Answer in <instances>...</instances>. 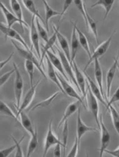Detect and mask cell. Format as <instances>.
Instances as JSON below:
<instances>
[{
  "label": "cell",
  "instance_id": "6da1fadb",
  "mask_svg": "<svg viewBox=\"0 0 119 157\" xmlns=\"http://www.w3.org/2000/svg\"><path fill=\"white\" fill-rule=\"evenodd\" d=\"M116 32V31H114L110 35V36L107 39L102 43L101 44H100L95 50L93 54L89 58V60L88 61L86 65L85 66L83 71L86 72L90 64L93 62L96 59H99L100 57L103 56L104 54L106 53L110 46L112 40Z\"/></svg>",
  "mask_w": 119,
  "mask_h": 157
},
{
  "label": "cell",
  "instance_id": "7a4b0ae2",
  "mask_svg": "<svg viewBox=\"0 0 119 157\" xmlns=\"http://www.w3.org/2000/svg\"><path fill=\"white\" fill-rule=\"evenodd\" d=\"M11 42L14 47L17 51L19 55L23 58L25 59V60L30 61L34 63L38 71L45 78H47V77L46 73L44 72V70L43 69L41 65H40V62L38 60L36 57L34 55V54L32 53V51L21 48L19 47L13 40H11Z\"/></svg>",
  "mask_w": 119,
  "mask_h": 157
},
{
  "label": "cell",
  "instance_id": "3957f363",
  "mask_svg": "<svg viewBox=\"0 0 119 157\" xmlns=\"http://www.w3.org/2000/svg\"><path fill=\"white\" fill-rule=\"evenodd\" d=\"M14 68L15 70V97L16 102V107L17 110L19 108L20 102L23 94V78L16 64L13 63Z\"/></svg>",
  "mask_w": 119,
  "mask_h": 157
},
{
  "label": "cell",
  "instance_id": "277c9868",
  "mask_svg": "<svg viewBox=\"0 0 119 157\" xmlns=\"http://www.w3.org/2000/svg\"><path fill=\"white\" fill-rule=\"evenodd\" d=\"M52 120L50 121L47 130V134L45 138L44 153L43 156L45 157L49 149L53 146H55L58 144H60L62 147L63 146L62 142L58 139L56 136L52 129Z\"/></svg>",
  "mask_w": 119,
  "mask_h": 157
},
{
  "label": "cell",
  "instance_id": "5b68a950",
  "mask_svg": "<svg viewBox=\"0 0 119 157\" xmlns=\"http://www.w3.org/2000/svg\"><path fill=\"white\" fill-rule=\"evenodd\" d=\"M86 97H87V101L89 108L94 117L97 127L100 129L99 109L98 100L97 99L93 94H92L89 86L88 84Z\"/></svg>",
  "mask_w": 119,
  "mask_h": 157
},
{
  "label": "cell",
  "instance_id": "8992f818",
  "mask_svg": "<svg viewBox=\"0 0 119 157\" xmlns=\"http://www.w3.org/2000/svg\"><path fill=\"white\" fill-rule=\"evenodd\" d=\"M100 128L101 131L100 146L99 149L100 157L103 156L104 151L107 149L110 140V135L104 124L102 116H100Z\"/></svg>",
  "mask_w": 119,
  "mask_h": 157
},
{
  "label": "cell",
  "instance_id": "52a82bcc",
  "mask_svg": "<svg viewBox=\"0 0 119 157\" xmlns=\"http://www.w3.org/2000/svg\"><path fill=\"white\" fill-rule=\"evenodd\" d=\"M57 75L61 83L62 87L65 94H67L68 96L72 98L79 101L83 105L85 108L86 107L83 101V99L80 96L68 82L65 79L60 73H57Z\"/></svg>",
  "mask_w": 119,
  "mask_h": 157
},
{
  "label": "cell",
  "instance_id": "ba28073f",
  "mask_svg": "<svg viewBox=\"0 0 119 157\" xmlns=\"http://www.w3.org/2000/svg\"><path fill=\"white\" fill-rule=\"evenodd\" d=\"M0 30L5 35L6 37H9L16 40L20 43L28 51H30L29 47L23 38L17 31L13 29L9 28L3 23L1 22L0 23Z\"/></svg>",
  "mask_w": 119,
  "mask_h": 157
},
{
  "label": "cell",
  "instance_id": "9c48e42d",
  "mask_svg": "<svg viewBox=\"0 0 119 157\" xmlns=\"http://www.w3.org/2000/svg\"><path fill=\"white\" fill-rule=\"evenodd\" d=\"M36 17L35 15L32 16L30 27V39L33 46L38 56L40 59L41 54L40 49L39 35L37 31V26H36Z\"/></svg>",
  "mask_w": 119,
  "mask_h": 157
},
{
  "label": "cell",
  "instance_id": "30bf717a",
  "mask_svg": "<svg viewBox=\"0 0 119 157\" xmlns=\"http://www.w3.org/2000/svg\"><path fill=\"white\" fill-rule=\"evenodd\" d=\"M81 110L80 108L78 110L77 121V136L76 137L80 144L81 140L86 133L89 132H98L96 128L89 127L83 122L81 116Z\"/></svg>",
  "mask_w": 119,
  "mask_h": 157
},
{
  "label": "cell",
  "instance_id": "8fae6325",
  "mask_svg": "<svg viewBox=\"0 0 119 157\" xmlns=\"http://www.w3.org/2000/svg\"><path fill=\"white\" fill-rule=\"evenodd\" d=\"M0 7L6 19L7 25L9 27L12 28V26L16 23L19 24L23 29V26H25L26 27H28L27 23L25 21H21L19 20L14 14L12 13L5 5L1 2L0 3Z\"/></svg>",
  "mask_w": 119,
  "mask_h": 157
},
{
  "label": "cell",
  "instance_id": "7c38bea8",
  "mask_svg": "<svg viewBox=\"0 0 119 157\" xmlns=\"http://www.w3.org/2000/svg\"><path fill=\"white\" fill-rule=\"evenodd\" d=\"M119 51L115 58H114V62L107 73L106 78V95L109 99L110 97L111 88L114 78L119 63Z\"/></svg>",
  "mask_w": 119,
  "mask_h": 157
},
{
  "label": "cell",
  "instance_id": "4fadbf2b",
  "mask_svg": "<svg viewBox=\"0 0 119 157\" xmlns=\"http://www.w3.org/2000/svg\"><path fill=\"white\" fill-rule=\"evenodd\" d=\"M57 51H58L59 58H60L62 64L64 71L68 77H70L74 84L77 87L79 91H80L77 82H76L75 73L73 72V67L71 65L69 61L66 58L63 52L59 49H57Z\"/></svg>",
  "mask_w": 119,
  "mask_h": 157
},
{
  "label": "cell",
  "instance_id": "5bb4252c",
  "mask_svg": "<svg viewBox=\"0 0 119 157\" xmlns=\"http://www.w3.org/2000/svg\"><path fill=\"white\" fill-rule=\"evenodd\" d=\"M41 82V80L38 81L36 84L30 87V89L26 93L23 98L22 104L20 105L19 108L18 109V111L16 114L17 117H18L20 113L24 111L26 109H27L31 103L33 99L34 98L36 90Z\"/></svg>",
  "mask_w": 119,
  "mask_h": 157
},
{
  "label": "cell",
  "instance_id": "9a60e30c",
  "mask_svg": "<svg viewBox=\"0 0 119 157\" xmlns=\"http://www.w3.org/2000/svg\"><path fill=\"white\" fill-rule=\"evenodd\" d=\"M73 68L74 71L75 78L79 88L80 92L83 95V98H86L87 92L86 89V80L85 75L78 68L75 61L73 63Z\"/></svg>",
  "mask_w": 119,
  "mask_h": 157
},
{
  "label": "cell",
  "instance_id": "2e32d148",
  "mask_svg": "<svg viewBox=\"0 0 119 157\" xmlns=\"http://www.w3.org/2000/svg\"><path fill=\"white\" fill-rule=\"evenodd\" d=\"M83 73L84 74L85 77L86 78V79L87 82V84L89 86L92 94L98 100V101L100 102L106 108L107 103L104 100V97L102 95L98 85H96L86 72L83 71Z\"/></svg>",
  "mask_w": 119,
  "mask_h": 157
},
{
  "label": "cell",
  "instance_id": "e0dca14e",
  "mask_svg": "<svg viewBox=\"0 0 119 157\" xmlns=\"http://www.w3.org/2000/svg\"><path fill=\"white\" fill-rule=\"evenodd\" d=\"M73 29L71 38V64L73 67V63L75 61V59L77 55L79 43L77 36V32L76 29L77 22H72Z\"/></svg>",
  "mask_w": 119,
  "mask_h": 157
},
{
  "label": "cell",
  "instance_id": "ac0fdd59",
  "mask_svg": "<svg viewBox=\"0 0 119 157\" xmlns=\"http://www.w3.org/2000/svg\"><path fill=\"white\" fill-rule=\"evenodd\" d=\"M80 104H82L79 101L77 100L69 105L64 112L62 118L58 123V129L61 127V125L63 124L66 121L68 120V119L70 117L78 110Z\"/></svg>",
  "mask_w": 119,
  "mask_h": 157
},
{
  "label": "cell",
  "instance_id": "d6986e66",
  "mask_svg": "<svg viewBox=\"0 0 119 157\" xmlns=\"http://www.w3.org/2000/svg\"><path fill=\"white\" fill-rule=\"evenodd\" d=\"M45 58L46 59L47 64V73L48 75L47 76L49 79L57 86L61 91L65 94L57 76V72L54 70V67L52 65L47 55L45 56Z\"/></svg>",
  "mask_w": 119,
  "mask_h": 157
},
{
  "label": "cell",
  "instance_id": "ffe728a7",
  "mask_svg": "<svg viewBox=\"0 0 119 157\" xmlns=\"http://www.w3.org/2000/svg\"><path fill=\"white\" fill-rule=\"evenodd\" d=\"M46 55L48 56L54 67L56 68V69L59 71V73H60L61 75H62L66 80L69 82V80L68 76L66 75L65 71L64 69L60 59H59L55 55L50 51L47 52Z\"/></svg>",
  "mask_w": 119,
  "mask_h": 157
},
{
  "label": "cell",
  "instance_id": "44dd1931",
  "mask_svg": "<svg viewBox=\"0 0 119 157\" xmlns=\"http://www.w3.org/2000/svg\"><path fill=\"white\" fill-rule=\"evenodd\" d=\"M53 29L54 31V34L51 38H49L48 41L46 42L41 54V58L40 61L41 66L43 65L44 59L45 58L47 52L49 51V50L53 47L57 39V33L59 30V27H56V26L54 25Z\"/></svg>",
  "mask_w": 119,
  "mask_h": 157
},
{
  "label": "cell",
  "instance_id": "7402d4cb",
  "mask_svg": "<svg viewBox=\"0 0 119 157\" xmlns=\"http://www.w3.org/2000/svg\"><path fill=\"white\" fill-rule=\"evenodd\" d=\"M94 72L95 79L97 82L101 93L104 97L103 84V73L100 64L99 59H96L94 62Z\"/></svg>",
  "mask_w": 119,
  "mask_h": 157
},
{
  "label": "cell",
  "instance_id": "603a6c76",
  "mask_svg": "<svg viewBox=\"0 0 119 157\" xmlns=\"http://www.w3.org/2000/svg\"><path fill=\"white\" fill-rule=\"evenodd\" d=\"M44 5L45 11V25L46 30L47 32H49V21L54 17L60 16V12L54 10L50 6L46 1H43Z\"/></svg>",
  "mask_w": 119,
  "mask_h": 157
},
{
  "label": "cell",
  "instance_id": "cb8c5ba5",
  "mask_svg": "<svg viewBox=\"0 0 119 157\" xmlns=\"http://www.w3.org/2000/svg\"><path fill=\"white\" fill-rule=\"evenodd\" d=\"M57 39L58 40L64 53L71 63V50L69 45L67 39L59 32V30L57 33Z\"/></svg>",
  "mask_w": 119,
  "mask_h": 157
},
{
  "label": "cell",
  "instance_id": "d4e9b609",
  "mask_svg": "<svg viewBox=\"0 0 119 157\" xmlns=\"http://www.w3.org/2000/svg\"><path fill=\"white\" fill-rule=\"evenodd\" d=\"M20 117L21 125L32 136L35 134L36 128L34 129L33 127L30 120L26 113L23 111L19 115Z\"/></svg>",
  "mask_w": 119,
  "mask_h": 157
},
{
  "label": "cell",
  "instance_id": "484cf974",
  "mask_svg": "<svg viewBox=\"0 0 119 157\" xmlns=\"http://www.w3.org/2000/svg\"><path fill=\"white\" fill-rule=\"evenodd\" d=\"M115 2V1L112 0H99L93 4L91 7L93 8L97 6L103 7L105 11L104 19L105 21L112 9Z\"/></svg>",
  "mask_w": 119,
  "mask_h": 157
},
{
  "label": "cell",
  "instance_id": "4316f807",
  "mask_svg": "<svg viewBox=\"0 0 119 157\" xmlns=\"http://www.w3.org/2000/svg\"><path fill=\"white\" fill-rule=\"evenodd\" d=\"M76 29L78 35V39L79 44L89 58L92 54L87 38L84 33L78 28L77 25H76Z\"/></svg>",
  "mask_w": 119,
  "mask_h": 157
},
{
  "label": "cell",
  "instance_id": "83f0119b",
  "mask_svg": "<svg viewBox=\"0 0 119 157\" xmlns=\"http://www.w3.org/2000/svg\"><path fill=\"white\" fill-rule=\"evenodd\" d=\"M22 3L25 8L27 10L33 15H35L36 17L39 18L43 23L44 22L43 19L42 18L41 15L39 13V11L37 9L35 6L34 2L33 1L30 0H24L22 1Z\"/></svg>",
  "mask_w": 119,
  "mask_h": 157
},
{
  "label": "cell",
  "instance_id": "f1b7e54d",
  "mask_svg": "<svg viewBox=\"0 0 119 157\" xmlns=\"http://www.w3.org/2000/svg\"><path fill=\"white\" fill-rule=\"evenodd\" d=\"M59 94V92L58 91L54 93V94L48 97V98L44 100V101H40L39 103L36 104L31 109V111H34L36 109L39 108H46V107H48L51 104L52 102L54 101V100L58 96Z\"/></svg>",
  "mask_w": 119,
  "mask_h": 157
},
{
  "label": "cell",
  "instance_id": "f546056e",
  "mask_svg": "<svg viewBox=\"0 0 119 157\" xmlns=\"http://www.w3.org/2000/svg\"><path fill=\"white\" fill-rule=\"evenodd\" d=\"M86 16L87 27H89V28L93 34L97 44H98L99 42V40L97 25L93 19L89 15V13L88 12L87 10H86Z\"/></svg>",
  "mask_w": 119,
  "mask_h": 157
},
{
  "label": "cell",
  "instance_id": "4dcf8cb0",
  "mask_svg": "<svg viewBox=\"0 0 119 157\" xmlns=\"http://www.w3.org/2000/svg\"><path fill=\"white\" fill-rule=\"evenodd\" d=\"M38 144V134L37 128H36L35 134L31 136V138L28 144L27 153V157H29L32 155L37 148Z\"/></svg>",
  "mask_w": 119,
  "mask_h": 157
},
{
  "label": "cell",
  "instance_id": "1f68e13d",
  "mask_svg": "<svg viewBox=\"0 0 119 157\" xmlns=\"http://www.w3.org/2000/svg\"><path fill=\"white\" fill-rule=\"evenodd\" d=\"M108 110L110 111L112 121L114 128L119 136V115L115 107L113 105L109 106Z\"/></svg>",
  "mask_w": 119,
  "mask_h": 157
},
{
  "label": "cell",
  "instance_id": "d6a6232c",
  "mask_svg": "<svg viewBox=\"0 0 119 157\" xmlns=\"http://www.w3.org/2000/svg\"><path fill=\"white\" fill-rule=\"evenodd\" d=\"M9 2L12 11H13L14 15L19 20L21 21H25L23 19L22 10L18 1L16 0H11Z\"/></svg>",
  "mask_w": 119,
  "mask_h": 157
},
{
  "label": "cell",
  "instance_id": "836d02e7",
  "mask_svg": "<svg viewBox=\"0 0 119 157\" xmlns=\"http://www.w3.org/2000/svg\"><path fill=\"white\" fill-rule=\"evenodd\" d=\"M0 112L3 115L9 117L19 122L17 116L5 103L2 101H0Z\"/></svg>",
  "mask_w": 119,
  "mask_h": 157
},
{
  "label": "cell",
  "instance_id": "e575fe53",
  "mask_svg": "<svg viewBox=\"0 0 119 157\" xmlns=\"http://www.w3.org/2000/svg\"><path fill=\"white\" fill-rule=\"evenodd\" d=\"M34 66H35L34 64L32 62L25 60V69L29 76L30 87L34 85L33 78H34Z\"/></svg>",
  "mask_w": 119,
  "mask_h": 157
},
{
  "label": "cell",
  "instance_id": "d590c367",
  "mask_svg": "<svg viewBox=\"0 0 119 157\" xmlns=\"http://www.w3.org/2000/svg\"><path fill=\"white\" fill-rule=\"evenodd\" d=\"M76 7L81 14L84 21L87 27V18L86 16V9L83 1L80 0H76L73 1Z\"/></svg>",
  "mask_w": 119,
  "mask_h": 157
},
{
  "label": "cell",
  "instance_id": "8d00e7d4",
  "mask_svg": "<svg viewBox=\"0 0 119 157\" xmlns=\"http://www.w3.org/2000/svg\"><path fill=\"white\" fill-rule=\"evenodd\" d=\"M39 20V19L37 17L36 18V24L37 31L39 36L46 43L48 41L49 39L47 32V31L41 25Z\"/></svg>",
  "mask_w": 119,
  "mask_h": 157
},
{
  "label": "cell",
  "instance_id": "74e56055",
  "mask_svg": "<svg viewBox=\"0 0 119 157\" xmlns=\"http://www.w3.org/2000/svg\"><path fill=\"white\" fill-rule=\"evenodd\" d=\"M63 144V145L64 155L65 154L66 146H67L68 135V120L65 121L63 124V128L62 132Z\"/></svg>",
  "mask_w": 119,
  "mask_h": 157
},
{
  "label": "cell",
  "instance_id": "f35d334b",
  "mask_svg": "<svg viewBox=\"0 0 119 157\" xmlns=\"http://www.w3.org/2000/svg\"><path fill=\"white\" fill-rule=\"evenodd\" d=\"M25 136H24L21 138L19 141H18L15 138V137L12 136V139L13 141L16 142V144H17L16 148V152L15 154V157H24V154L23 149L21 146V142L23 141L24 139H25Z\"/></svg>",
  "mask_w": 119,
  "mask_h": 157
},
{
  "label": "cell",
  "instance_id": "ab89813d",
  "mask_svg": "<svg viewBox=\"0 0 119 157\" xmlns=\"http://www.w3.org/2000/svg\"><path fill=\"white\" fill-rule=\"evenodd\" d=\"M80 144L79 143L77 137H75V141L71 150L69 152L67 157H75L77 156L78 150L79 149Z\"/></svg>",
  "mask_w": 119,
  "mask_h": 157
},
{
  "label": "cell",
  "instance_id": "60d3db41",
  "mask_svg": "<svg viewBox=\"0 0 119 157\" xmlns=\"http://www.w3.org/2000/svg\"><path fill=\"white\" fill-rule=\"evenodd\" d=\"M15 144L11 146L8 147V148L3 149L1 150L0 151V157H7L9 156L12 153V152L16 150V142L14 141Z\"/></svg>",
  "mask_w": 119,
  "mask_h": 157
},
{
  "label": "cell",
  "instance_id": "b9f144b4",
  "mask_svg": "<svg viewBox=\"0 0 119 157\" xmlns=\"http://www.w3.org/2000/svg\"><path fill=\"white\" fill-rule=\"evenodd\" d=\"M15 72V69L13 68V70L8 71L1 76L0 78V86L1 87L5 84L11 76Z\"/></svg>",
  "mask_w": 119,
  "mask_h": 157
},
{
  "label": "cell",
  "instance_id": "7bdbcfd3",
  "mask_svg": "<svg viewBox=\"0 0 119 157\" xmlns=\"http://www.w3.org/2000/svg\"><path fill=\"white\" fill-rule=\"evenodd\" d=\"M118 101H119V86L117 89L116 90L112 96L109 99L108 103H107V106L106 108V110H108L109 106L113 105V104Z\"/></svg>",
  "mask_w": 119,
  "mask_h": 157
},
{
  "label": "cell",
  "instance_id": "ee69618b",
  "mask_svg": "<svg viewBox=\"0 0 119 157\" xmlns=\"http://www.w3.org/2000/svg\"><path fill=\"white\" fill-rule=\"evenodd\" d=\"M73 2V1H71V0H66V1L64 2L62 10L61 13L60 15L59 16L60 17H59V21H60L61 20V19L62 18L64 14L66 13V12L67 11L69 7L70 6Z\"/></svg>",
  "mask_w": 119,
  "mask_h": 157
},
{
  "label": "cell",
  "instance_id": "f6af8a7d",
  "mask_svg": "<svg viewBox=\"0 0 119 157\" xmlns=\"http://www.w3.org/2000/svg\"><path fill=\"white\" fill-rule=\"evenodd\" d=\"M61 146H62L61 145L59 144L55 145L54 151V157H60L61 156Z\"/></svg>",
  "mask_w": 119,
  "mask_h": 157
},
{
  "label": "cell",
  "instance_id": "bcb514c9",
  "mask_svg": "<svg viewBox=\"0 0 119 157\" xmlns=\"http://www.w3.org/2000/svg\"><path fill=\"white\" fill-rule=\"evenodd\" d=\"M15 52H12L10 55L8 57V58L6 59V60H4L1 62V70L2 68H4L6 65L8 64L9 61L11 60V59L14 55Z\"/></svg>",
  "mask_w": 119,
  "mask_h": 157
},
{
  "label": "cell",
  "instance_id": "7dc6e473",
  "mask_svg": "<svg viewBox=\"0 0 119 157\" xmlns=\"http://www.w3.org/2000/svg\"><path fill=\"white\" fill-rule=\"evenodd\" d=\"M104 153L110 154V155L114 157H119V147L113 151L109 150L107 149L105 151Z\"/></svg>",
  "mask_w": 119,
  "mask_h": 157
},
{
  "label": "cell",
  "instance_id": "c3c4849f",
  "mask_svg": "<svg viewBox=\"0 0 119 157\" xmlns=\"http://www.w3.org/2000/svg\"><path fill=\"white\" fill-rule=\"evenodd\" d=\"M117 68H118V71H119V63H118V65Z\"/></svg>",
  "mask_w": 119,
  "mask_h": 157
},
{
  "label": "cell",
  "instance_id": "681fc988",
  "mask_svg": "<svg viewBox=\"0 0 119 157\" xmlns=\"http://www.w3.org/2000/svg\"><path fill=\"white\" fill-rule=\"evenodd\" d=\"M118 108L119 109V104L118 105Z\"/></svg>",
  "mask_w": 119,
  "mask_h": 157
}]
</instances>
